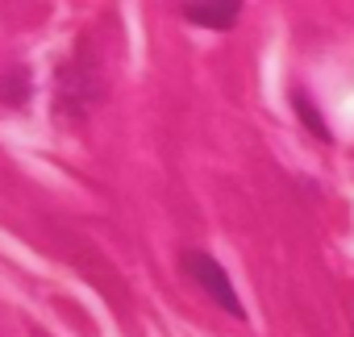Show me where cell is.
<instances>
[{
    "label": "cell",
    "instance_id": "2",
    "mask_svg": "<svg viewBox=\"0 0 354 337\" xmlns=\"http://www.w3.org/2000/svg\"><path fill=\"white\" fill-rule=\"evenodd\" d=\"M238 13H242V5H234V0H225V5H184V17H192L196 26H217V30L234 26Z\"/></svg>",
    "mask_w": 354,
    "mask_h": 337
},
{
    "label": "cell",
    "instance_id": "1",
    "mask_svg": "<svg viewBox=\"0 0 354 337\" xmlns=\"http://www.w3.org/2000/svg\"><path fill=\"white\" fill-rule=\"evenodd\" d=\"M188 271L196 275V283L225 308V312H234V316H242V300L234 296V287H230V275L221 271V262L217 258H209V254H201V250H192L188 254Z\"/></svg>",
    "mask_w": 354,
    "mask_h": 337
}]
</instances>
